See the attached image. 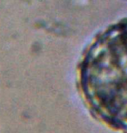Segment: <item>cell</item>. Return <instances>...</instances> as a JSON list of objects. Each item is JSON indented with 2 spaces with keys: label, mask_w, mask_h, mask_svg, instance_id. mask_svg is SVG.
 Here are the masks:
<instances>
[{
  "label": "cell",
  "mask_w": 127,
  "mask_h": 133,
  "mask_svg": "<svg viewBox=\"0 0 127 133\" xmlns=\"http://www.w3.org/2000/svg\"><path fill=\"white\" fill-rule=\"evenodd\" d=\"M82 94L94 111L127 130V17L94 37L78 65Z\"/></svg>",
  "instance_id": "1"
}]
</instances>
